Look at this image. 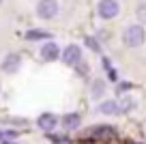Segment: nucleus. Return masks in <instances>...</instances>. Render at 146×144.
I'll return each mask as SVG.
<instances>
[{
  "mask_svg": "<svg viewBox=\"0 0 146 144\" xmlns=\"http://www.w3.org/2000/svg\"><path fill=\"white\" fill-rule=\"evenodd\" d=\"M97 11H99V15H101L103 19H112V17H116V15H118L120 7H118V2H116V0H101L99 7H97Z\"/></svg>",
  "mask_w": 146,
  "mask_h": 144,
  "instance_id": "obj_2",
  "label": "nucleus"
},
{
  "mask_svg": "<svg viewBox=\"0 0 146 144\" xmlns=\"http://www.w3.org/2000/svg\"><path fill=\"white\" fill-rule=\"evenodd\" d=\"M62 60L67 65H78L80 60H82V50H80L78 45H69V47H64Z\"/></svg>",
  "mask_w": 146,
  "mask_h": 144,
  "instance_id": "obj_4",
  "label": "nucleus"
},
{
  "mask_svg": "<svg viewBox=\"0 0 146 144\" xmlns=\"http://www.w3.org/2000/svg\"><path fill=\"white\" fill-rule=\"evenodd\" d=\"M36 13H39V17H43V19L54 17V15L58 13V5H56V0H41V2L36 5Z\"/></svg>",
  "mask_w": 146,
  "mask_h": 144,
  "instance_id": "obj_3",
  "label": "nucleus"
},
{
  "mask_svg": "<svg viewBox=\"0 0 146 144\" xmlns=\"http://www.w3.org/2000/svg\"><path fill=\"white\" fill-rule=\"evenodd\" d=\"M5 144H11V142H5Z\"/></svg>",
  "mask_w": 146,
  "mask_h": 144,
  "instance_id": "obj_16",
  "label": "nucleus"
},
{
  "mask_svg": "<svg viewBox=\"0 0 146 144\" xmlns=\"http://www.w3.org/2000/svg\"><path fill=\"white\" fill-rule=\"evenodd\" d=\"M105 93V82H101V80H95L92 82V97H101V95Z\"/></svg>",
  "mask_w": 146,
  "mask_h": 144,
  "instance_id": "obj_11",
  "label": "nucleus"
},
{
  "mask_svg": "<svg viewBox=\"0 0 146 144\" xmlns=\"http://www.w3.org/2000/svg\"><path fill=\"white\" fill-rule=\"evenodd\" d=\"M0 140H2V133H0Z\"/></svg>",
  "mask_w": 146,
  "mask_h": 144,
  "instance_id": "obj_15",
  "label": "nucleus"
},
{
  "mask_svg": "<svg viewBox=\"0 0 146 144\" xmlns=\"http://www.w3.org/2000/svg\"><path fill=\"white\" fill-rule=\"evenodd\" d=\"M26 39H30V41H39V39H52L47 32H43V30H28L26 32Z\"/></svg>",
  "mask_w": 146,
  "mask_h": 144,
  "instance_id": "obj_8",
  "label": "nucleus"
},
{
  "mask_svg": "<svg viewBox=\"0 0 146 144\" xmlns=\"http://www.w3.org/2000/svg\"><path fill=\"white\" fill-rule=\"evenodd\" d=\"M137 19H140V22L146 26V5H142L140 9H137Z\"/></svg>",
  "mask_w": 146,
  "mask_h": 144,
  "instance_id": "obj_13",
  "label": "nucleus"
},
{
  "mask_svg": "<svg viewBox=\"0 0 146 144\" xmlns=\"http://www.w3.org/2000/svg\"><path fill=\"white\" fill-rule=\"evenodd\" d=\"M0 2H2V0H0Z\"/></svg>",
  "mask_w": 146,
  "mask_h": 144,
  "instance_id": "obj_17",
  "label": "nucleus"
},
{
  "mask_svg": "<svg viewBox=\"0 0 146 144\" xmlns=\"http://www.w3.org/2000/svg\"><path fill=\"white\" fill-rule=\"evenodd\" d=\"M101 112L103 114H116L118 112V103L116 101H105V103H101Z\"/></svg>",
  "mask_w": 146,
  "mask_h": 144,
  "instance_id": "obj_9",
  "label": "nucleus"
},
{
  "mask_svg": "<svg viewBox=\"0 0 146 144\" xmlns=\"http://www.w3.org/2000/svg\"><path fill=\"white\" fill-rule=\"evenodd\" d=\"M92 133L95 135H114V129H112V127H97Z\"/></svg>",
  "mask_w": 146,
  "mask_h": 144,
  "instance_id": "obj_12",
  "label": "nucleus"
},
{
  "mask_svg": "<svg viewBox=\"0 0 146 144\" xmlns=\"http://www.w3.org/2000/svg\"><path fill=\"white\" fill-rule=\"evenodd\" d=\"M58 54H60V50L56 47L54 43H45V45H43V50H41V56L45 60H56V58H58Z\"/></svg>",
  "mask_w": 146,
  "mask_h": 144,
  "instance_id": "obj_7",
  "label": "nucleus"
},
{
  "mask_svg": "<svg viewBox=\"0 0 146 144\" xmlns=\"http://www.w3.org/2000/svg\"><path fill=\"white\" fill-rule=\"evenodd\" d=\"M123 41L127 47H137L144 43V28L142 26H127L123 32Z\"/></svg>",
  "mask_w": 146,
  "mask_h": 144,
  "instance_id": "obj_1",
  "label": "nucleus"
},
{
  "mask_svg": "<svg viewBox=\"0 0 146 144\" xmlns=\"http://www.w3.org/2000/svg\"><path fill=\"white\" fill-rule=\"evenodd\" d=\"M86 45H88V47H92V50H99V45L92 41V37H86Z\"/></svg>",
  "mask_w": 146,
  "mask_h": 144,
  "instance_id": "obj_14",
  "label": "nucleus"
},
{
  "mask_svg": "<svg viewBox=\"0 0 146 144\" xmlns=\"http://www.w3.org/2000/svg\"><path fill=\"white\" fill-rule=\"evenodd\" d=\"M19 63H22V60H19L17 54H9L5 58V63H2V69H5L7 73H13V71H17V69H19Z\"/></svg>",
  "mask_w": 146,
  "mask_h": 144,
  "instance_id": "obj_5",
  "label": "nucleus"
},
{
  "mask_svg": "<svg viewBox=\"0 0 146 144\" xmlns=\"http://www.w3.org/2000/svg\"><path fill=\"white\" fill-rule=\"evenodd\" d=\"M36 123H39V127H41L43 131H52L56 127V116L54 114H41Z\"/></svg>",
  "mask_w": 146,
  "mask_h": 144,
  "instance_id": "obj_6",
  "label": "nucleus"
},
{
  "mask_svg": "<svg viewBox=\"0 0 146 144\" xmlns=\"http://www.w3.org/2000/svg\"><path fill=\"white\" fill-rule=\"evenodd\" d=\"M62 123H64V127L73 129V127H78V125H80V116H78V114H67V116L62 118Z\"/></svg>",
  "mask_w": 146,
  "mask_h": 144,
  "instance_id": "obj_10",
  "label": "nucleus"
}]
</instances>
